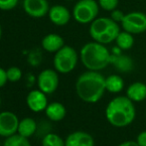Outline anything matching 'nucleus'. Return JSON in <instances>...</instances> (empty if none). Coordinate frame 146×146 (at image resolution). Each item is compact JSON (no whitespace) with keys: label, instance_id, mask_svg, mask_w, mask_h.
Masks as SVG:
<instances>
[{"label":"nucleus","instance_id":"nucleus-12","mask_svg":"<svg viewBox=\"0 0 146 146\" xmlns=\"http://www.w3.org/2000/svg\"><path fill=\"white\" fill-rule=\"evenodd\" d=\"M49 18L51 22L57 26H65L71 19V13L69 9L63 5H54L49 10Z\"/></svg>","mask_w":146,"mask_h":146},{"label":"nucleus","instance_id":"nucleus-19","mask_svg":"<svg viewBox=\"0 0 146 146\" xmlns=\"http://www.w3.org/2000/svg\"><path fill=\"white\" fill-rule=\"evenodd\" d=\"M124 88V81L118 75H110L106 78V90L110 94H118Z\"/></svg>","mask_w":146,"mask_h":146},{"label":"nucleus","instance_id":"nucleus-6","mask_svg":"<svg viewBox=\"0 0 146 146\" xmlns=\"http://www.w3.org/2000/svg\"><path fill=\"white\" fill-rule=\"evenodd\" d=\"M100 8L96 0H79L73 8V17L80 24L92 23L98 18Z\"/></svg>","mask_w":146,"mask_h":146},{"label":"nucleus","instance_id":"nucleus-3","mask_svg":"<svg viewBox=\"0 0 146 146\" xmlns=\"http://www.w3.org/2000/svg\"><path fill=\"white\" fill-rule=\"evenodd\" d=\"M80 58L88 71L100 72L110 64L111 53L106 45L94 41L84 45L80 52Z\"/></svg>","mask_w":146,"mask_h":146},{"label":"nucleus","instance_id":"nucleus-9","mask_svg":"<svg viewBox=\"0 0 146 146\" xmlns=\"http://www.w3.org/2000/svg\"><path fill=\"white\" fill-rule=\"evenodd\" d=\"M19 119L11 111L0 112V136L9 137L17 133Z\"/></svg>","mask_w":146,"mask_h":146},{"label":"nucleus","instance_id":"nucleus-31","mask_svg":"<svg viewBox=\"0 0 146 146\" xmlns=\"http://www.w3.org/2000/svg\"><path fill=\"white\" fill-rule=\"evenodd\" d=\"M0 106H1V96H0Z\"/></svg>","mask_w":146,"mask_h":146},{"label":"nucleus","instance_id":"nucleus-5","mask_svg":"<svg viewBox=\"0 0 146 146\" xmlns=\"http://www.w3.org/2000/svg\"><path fill=\"white\" fill-rule=\"evenodd\" d=\"M79 56L73 47L65 46L55 53L54 67L58 73L69 74L76 68L78 64Z\"/></svg>","mask_w":146,"mask_h":146},{"label":"nucleus","instance_id":"nucleus-15","mask_svg":"<svg viewBox=\"0 0 146 146\" xmlns=\"http://www.w3.org/2000/svg\"><path fill=\"white\" fill-rule=\"evenodd\" d=\"M110 64L114 66V68L120 73H128L133 70V61L127 55L111 54Z\"/></svg>","mask_w":146,"mask_h":146},{"label":"nucleus","instance_id":"nucleus-11","mask_svg":"<svg viewBox=\"0 0 146 146\" xmlns=\"http://www.w3.org/2000/svg\"><path fill=\"white\" fill-rule=\"evenodd\" d=\"M28 108L34 112H40L46 110L48 106L47 94L40 90H31L26 98Z\"/></svg>","mask_w":146,"mask_h":146},{"label":"nucleus","instance_id":"nucleus-4","mask_svg":"<svg viewBox=\"0 0 146 146\" xmlns=\"http://www.w3.org/2000/svg\"><path fill=\"white\" fill-rule=\"evenodd\" d=\"M88 32L94 41L106 45L115 41L120 27L110 17H98L90 23Z\"/></svg>","mask_w":146,"mask_h":146},{"label":"nucleus","instance_id":"nucleus-2","mask_svg":"<svg viewBox=\"0 0 146 146\" xmlns=\"http://www.w3.org/2000/svg\"><path fill=\"white\" fill-rule=\"evenodd\" d=\"M106 117L110 125L123 128L133 122L136 116L134 102L126 96H119L112 98L106 108Z\"/></svg>","mask_w":146,"mask_h":146},{"label":"nucleus","instance_id":"nucleus-21","mask_svg":"<svg viewBox=\"0 0 146 146\" xmlns=\"http://www.w3.org/2000/svg\"><path fill=\"white\" fill-rule=\"evenodd\" d=\"M2 146H32L28 138L22 136V135L16 134L11 135L9 137H6L5 141L3 142Z\"/></svg>","mask_w":146,"mask_h":146},{"label":"nucleus","instance_id":"nucleus-22","mask_svg":"<svg viewBox=\"0 0 146 146\" xmlns=\"http://www.w3.org/2000/svg\"><path fill=\"white\" fill-rule=\"evenodd\" d=\"M42 146H65V140L55 133H48L42 140Z\"/></svg>","mask_w":146,"mask_h":146},{"label":"nucleus","instance_id":"nucleus-30","mask_svg":"<svg viewBox=\"0 0 146 146\" xmlns=\"http://www.w3.org/2000/svg\"><path fill=\"white\" fill-rule=\"evenodd\" d=\"M1 36H2V28L1 25H0V40H1Z\"/></svg>","mask_w":146,"mask_h":146},{"label":"nucleus","instance_id":"nucleus-32","mask_svg":"<svg viewBox=\"0 0 146 146\" xmlns=\"http://www.w3.org/2000/svg\"><path fill=\"white\" fill-rule=\"evenodd\" d=\"M145 115H146V111H145Z\"/></svg>","mask_w":146,"mask_h":146},{"label":"nucleus","instance_id":"nucleus-25","mask_svg":"<svg viewBox=\"0 0 146 146\" xmlns=\"http://www.w3.org/2000/svg\"><path fill=\"white\" fill-rule=\"evenodd\" d=\"M18 0H0V10L9 11L17 6Z\"/></svg>","mask_w":146,"mask_h":146},{"label":"nucleus","instance_id":"nucleus-7","mask_svg":"<svg viewBox=\"0 0 146 146\" xmlns=\"http://www.w3.org/2000/svg\"><path fill=\"white\" fill-rule=\"evenodd\" d=\"M121 26L123 30L132 35L141 34L146 31V14L142 12H130L125 14Z\"/></svg>","mask_w":146,"mask_h":146},{"label":"nucleus","instance_id":"nucleus-26","mask_svg":"<svg viewBox=\"0 0 146 146\" xmlns=\"http://www.w3.org/2000/svg\"><path fill=\"white\" fill-rule=\"evenodd\" d=\"M124 16H125V14L119 9H114L110 12V18H111L113 21H115L116 23H121L123 18H124Z\"/></svg>","mask_w":146,"mask_h":146},{"label":"nucleus","instance_id":"nucleus-24","mask_svg":"<svg viewBox=\"0 0 146 146\" xmlns=\"http://www.w3.org/2000/svg\"><path fill=\"white\" fill-rule=\"evenodd\" d=\"M98 2L102 9L110 12L116 9L117 5H118V0H98Z\"/></svg>","mask_w":146,"mask_h":146},{"label":"nucleus","instance_id":"nucleus-10","mask_svg":"<svg viewBox=\"0 0 146 146\" xmlns=\"http://www.w3.org/2000/svg\"><path fill=\"white\" fill-rule=\"evenodd\" d=\"M24 11L33 18H42L49 13L50 6L47 0H24Z\"/></svg>","mask_w":146,"mask_h":146},{"label":"nucleus","instance_id":"nucleus-23","mask_svg":"<svg viewBox=\"0 0 146 146\" xmlns=\"http://www.w3.org/2000/svg\"><path fill=\"white\" fill-rule=\"evenodd\" d=\"M6 75L9 82L15 83V82L20 81L22 78V71L18 67H10L9 69L6 70Z\"/></svg>","mask_w":146,"mask_h":146},{"label":"nucleus","instance_id":"nucleus-18","mask_svg":"<svg viewBox=\"0 0 146 146\" xmlns=\"http://www.w3.org/2000/svg\"><path fill=\"white\" fill-rule=\"evenodd\" d=\"M37 129V123L33 118L30 117H26L23 118L22 120L19 121V125H18V130L17 133L22 136L29 138L32 136Z\"/></svg>","mask_w":146,"mask_h":146},{"label":"nucleus","instance_id":"nucleus-8","mask_svg":"<svg viewBox=\"0 0 146 146\" xmlns=\"http://www.w3.org/2000/svg\"><path fill=\"white\" fill-rule=\"evenodd\" d=\"M38 88L46 94H51L59 87V76L56 70L47 69L38 76Z\"/></svg>","mask_w":146,"mask_h":146},{"label":"nucleus","instance_id":"nucleus-14","mask_svg":"<svg viewBox=\"0 0 146 146\" xmlns=\"http://www.w3.org/2000/svg\"><path fill=\"white\" fill-rule=\"evenodd\" d=\"M65 46V42L62 36L54 33L46 35L42 40V47L49 53H56Z\"/></svg>","mask_w":146,"mask_h":146},{"label":"nucleus","instance_id":"nucleus-20","mask_svg":"<svg viewBox=\"0 0 146 146\" xmlns=\"http://www.w3.org/2000/svg\"><path fill=\"white\" fill-rule=\"evenodd\" d=\"M115 43L116 46L121 51H127L132 48L133 44H134V38H133V35L131 33L123 30L118 33L115 39Z\"/></svg>","mask_w":146,"mask_h":146},{"label":"nucleus","instance_id":"nucleus-1","mask_svg":"<svg viewBox=\"0 0 146 146\" xmlns=\"http://www.w3.org/2000/svg\"><path fill=\"white\" fill-rule=\"evenodd\" d=\"M106 78L96 71L83 73L76 82V92L80 98L87 104H96L106 92Z\"/></svg>","mask_w":146,"mask_h":146},{"label":"nucleus","instance_id":"nucleus-29","mask_svg":"<svg viewBox=\"0 0 146 146\" xmlns=\"http://www.w3.org/2000/svg\"><path fill=\"white\" fill-rule=\"evenodd\" d=\"M117 146H139V145L136 141L127 140V141H123V142H121L120 144H118Z\"/></svg>","mask_w":146,"mask_h":146},{"label":"nucleus","instance_id":"nucleus-16","mask_svg":"<svg viewBox=\"0 0 146 146\" xmlns=\"http://www.w3.org/2000/svg\"><path fill=\"white\" fill-rule=\"evenodd\" d=\"M126 96L133 102H141L146 100V85L141 82H135L129 85L126 90Z\"/></svg>","mask_w":146,"mask_h":146},{"label":"nucleus","instance_id":"nucleus-28","mask_svg":"<svg viewBox=\"0 0 146 146\" xmlns=\"http://www.w3.org/2000/svg\"><path fill=\"white\" fill-rule=\"evenodd\" d=\"M7 82L8 79H7V75H6V71L0 67V88L4 87Z\"/></svg>","mask_w":146,"mask_h":146},{"label":"nucleus","instance_id":"nucleus-27","mask_svg":"<svg viewBox=\"0 0 146 146\" xmlns=\"http://www.w3.org/2000/svg\"><path fill=\"white\" fill-rule=\"evenodd\" d=\"M136 141L139 146H146V130L141 131L136 137Z\"/></svg>","mask_w":146,"mask_h":146},{"label":"nucleus","instance_id":"nucleus-13","mask_svg":"<svg viewBox=\"0 0 146 146\" xmlns=\"http://www.w3.org/2000/svg\"><path fill=\"white\" fill-rule=\"evenodd\" d=\"M65 146H94V140L86 131H75L67 136Z\"/></svg>","mask_w":146,"mask_h":146},{"label":"nucleus","instance_id":"nucleus-17","mask_svg":"<svg viewBox=\"0 0 146 146\" xmlns=\"http://www.w3.org/2000/svg\"><path fill=\"white\" fill-rule=\"evenodd\" d=\"M46 116L52 121H60L65 118L67 114V110L64 104L61 102H52L47 106L46 110Z\"/></svg>","mask_w":146,"mask_h":146}]
</instances>
